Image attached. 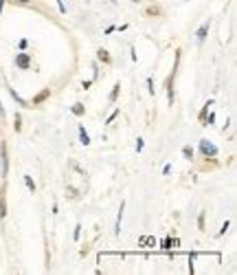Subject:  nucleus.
<instances>
[{"label":"nucleus","mask_w":237,"mask_h":275,"mask_svg":"<svg viewBox=\"0 0 237 275\" xmlns=\"http://www.w3.org/2000/svg\"><path fill=\"white\" fill-rule=\"evenodd\" d=\"M160 249H172V236H167V238L160 242Z\"/></svg>","instance_id":"nucleus-25"},{"label":"nucleus","mask_w":237,"mask_h":275,"mask_svg":"<svg viewBox=\"0 0 237 275\" xmlns=\"http://www.w3.org/2000/svg\"><path fill=\"white\" fill-rule=\"evenodd\" d=\"M229 227H231V220L229 218H226L224 222H222V227H220V231H217V238H222V236L226 234V231H229Z\"/></svg>","instance_id":"nucleus-20"},{"label":"nucleus","mask_w":237,"mask_h":275,"mask_svg":"<svg viewBox=\"0 0 237 275\" xmlns=\"http://www.w3.org/2000/svg\"><path fill=\"white\" fill-rule=\"evenodd\" d=\"M148 93L151 95V97L156 95V91H154V79H151V77H148Z\"/></svg>","instance_id":"nucleus-26"},{"label":"nucleus","mask_w":237,"mask_h":275,"mask_svg":"<svg viewBox=\"0 0 237 275\" xmlns=\"http://www.w3.org/2000/svg\"><path fill=\"white\" fill-rule=\"evenodd\" d=\"M77 135H79V143H82L84 148H88V145H90V135L86 132V128L79 126V128H77Z\"/></svg>","instance_id":"nucleus-11"},{"label":"nucleus","mask_w":237,"mask_h":275,"mask_svg":"<svg viewBox=\"0 0 237 275\" xmlns=\"http://www.w3.org/2000/svg\"><path fill=\"white\" fill-rule=\"evenodd\" d=\"M58 2V7H59V13H66V4H64V0H55Z\"/></svg>","instance_id":"nucleus-33"},{"label":"nucleus","mask_w":237,"mask_h":275,"mask_svg":"<svg viewBox=\"0 0 237 275\" xmlns=\"http://www.w3.org/2000/svg\"><path fill=\"white\" fill-rule=\"evenodd\" d=\"M49 97H51V88H42V91L29 102V106H42V103H44Z\"/></svg>","instance_id":"nucleus-6"},{"label":"nucleus","mask_w":237,"mask_h":275,"mask_svg":"<svg viewBox=\"0 0 237 275\" xmlns=\"http://www.w3.org/2000/svg\"><path fill=\"white\" fill-rule=\"evenodd\" d=\"M118 115H121V108H117V110H112V112H110V117H108V119H106V126H110V123L115 121Z\"/></svg>","instance_id":"nucleus-21"},{"label":"nucleus","mask_w":237,"mask_h":275,"mask_svg":"<svg viewBox=\"0 0 237 275\" xmlns=\"http://www.w3.org/2000/svg\"><path fill=\"white\" fill-rule=\"evenodd\" d=\"M79 238H82V225H79V222H77V225H75V231H73V240H75V242H77Z\"/></svg>","instance_id":"nucleus-23"},{"label":"nucleus","mask_w":237,"mask_h":275,"mask_svg":"<svg viewBox=\"0 0 237 275\" xmlns=\"http://www.w3.org/2000/svg\"><path fill=\"white\" fill-rule=\"evenodd\" d=\"M29 44H31V42L27 40V37H22V40H18V51H27V49H29Z\"/></svg>","instance_id":"nucleus-22"},{"label":"nucleus","mask_w":237,"mask_h":275,"mask_svg":"<svg viewBox=\"0 0 237 275\" xmlns=\"http://www.w3.org/2000/svg\"><path fill=\"white\" fill-rule=\"evenodd\" d=\"M7 218V185L0 187V220Z\"/></svg>","instance_id":"nucleus-8"},{"label":"nucleus","mask_w":237,"mask_h":275,"mask_svg":"<svg viewBox=\"0 0 237 275\" xmlns=\"http://www.w3.org/2000/svg\"><path fill=\"white\" fill-rule=\"evenodd\" d=\"M2 9H4V0H0V13H2Z\"/></svg>","instance_id":"nucleus-36"},{"label":"nucleus","mask_w":237,"mask_h":275,"mask_svg":"<svg viewBox=\"0 0 237 275\" xmlns=\"http://www.w3.org/2000/svg\"><path fill=\"white\" fill-rule=\"evenodd\" d=\"M198 152H200L205 159H215L217 156V148L213 141L208 139H200V143H198Z\"/></svg>","instance_id":"nucleus-4"},{"label":"nucleus","mask_w":237,"mask_h":275,"mask_svg":"<svg viewBox=\"0 0 237 275\" xmlns=\"http://www.w3.org/2000/svg\"><path fill=\"white\" fill-rule=\"evenodd\" d=\"M196 255L198 253H189V258H187V267H189V273H196V264H193V260H196Z\"/></svg>","instance_id":"nucleus-19"},{"label":"nucleus","mask_w":237,"mask_h":275,"mask_svg":"<svg viewBox=\"0 0 237 275\" xmlns=\"http://www.w3.org/2000/svg\"><path fill=\"white\" fill-rule=\"evenodd\" d=\"M130 2H134V4H139V2H143V0H130Z\"/></svg>","instance_id":"nucleus-37"},{"label":"nucleus","mask_w":237,"mask_h":275,"mask_svg":"<svg viewBox=\"0 0 237 275\" xmlns=\"http://www.w3.org/2000/svg\"><path fill=\"white\" fill-rule=\"evenodd\" d=\"M208 31H211V20L202 22V25H200V29L196 31V42H198V44H205V40H207Z\"/></svg>","instance_id":"nucleus-5"},{"label":"nucleus","mask_w":237,"mask_h":275,"mask_svg":"<svg viewBox=\"0 0 237 275\" xmlns=\"http://www.w3.org/2000/svg\"><path fill=\"white\" fill-rule=\"evenodd\" d=\"M207 229V211H200L198 216V231H205Z\"/></svg>","instance_id":"nucleus-16"},{"label":"nucleus","mask_w":237,"mask_h":275,"mask_svg":"<svg viewBox=\"0 0 237 275\" xmlns=\"http://www.w3.org/2000/svg\"><path fill=\"white\" fill-rule=\"evenodd\" d=\"M172 174V163H165V168H163V176H169Z\"/></svg>","instance_id":"nucleus-28"},{"label":"nucleus","mask_w":237,"mask_h":275,"mask_svg":"<svg viewBox=\"0 0 237 275\" xmlns=\"http://www.w3.org/2000/svg\"><path fill=\"white\" fill-rule=\"evenodd\" d=\"M97 60H99V62H103V64H112V55H110V51L103 49V46H99V49H97Z\"/></svg>","instance_id":"nucleus-9"},{"label":"nucleus","mask_w":237,"mask_h":275,"mask_svg":"<svg viewBox=\"0 0 237 275\" xmlns=\"http://www.w3.org/2000/svg\"><path fill=\"white\" fill-rule=\"evenodd\" d=\"M0 176H2V181H7V176H9V145H7V141H0Z\"/></svg>","instance_id":"nucleus-2"},{"label":"nucleus","mask_w":237,"mask_h":275,"mask_svg":"<svg viewBox=\"0 0 237 275\" xmlns=\"http://www.w3.org/2000/svg\"><path fill=\"white\" fill-rule=\"evenodd\" d=\"M0 117H4V108H2V102H0Z\"/></svg>","instance_id":"nucleus-35"},{"label":"nucleus","mask_w":237,"mask_h":275,"mask_svg":"<svg viewBox=\"0 0 237 275\" xmlns=\"http://www.w3.org/2000/svg\"><path fill=\"white\" fill-rule=\"evenodd\" d=\"M25 185H27V189H29V192L35 194L37 185H35V181H33V176H31V174H25Z\"/></svg>","instance_id":"nucleus-15"},{"label":"nucleus","mask_w":237,"mask_h":275,"mask_svg":"<svg viewBox=\"0 0 237 275\" xmlns=\"http://www.w3.org/2000/svg\"><path fill=\"white\" fill-rule=\"evenodd\" d=\"M115 31H117V25H110V27H106V29H103L106 35H110V33H115Z\"/></svg>","instance_id":"nucleus-31"},{"label":"nucleus","mask_w":237,"mask_h":275,"mask_svg":"<svg viewBox=\"0 0 237 275\" xmlns=\"http://www.w3.org/2000/svg\"><path fill=\"white\" fill-rule=\"evenodd\" d=\"M123 211H125V201H121V207L117 211V225H115V236L121 234V222H123Z\"/></svg>","instance_id":"nucleus-10"},{"label":"nucleus","mask_w":237,"mask_h":275,"mask_svg":"<svg viewBox=\"0 0 237 275\" xmlns=\"http://www.w3.org/2000/svg\"><path fill=\"white\" fill-rule=\"evenodd\" d=\"M215 123V112H211V115H207V126H213Z\"/></svg>","instance_id":"nucleus-29"},{"label":"nucleus","mask_w":237,"mask_h":275,"mask_svg":"<svg viewBox=\"0 0 237 275\" xmlns=\"http://www.w3.org/2000/svg\"><path fill=\"white\" fill-rule=\"evenodd\" d=\"M13 66H16L18 70H29L33 66V58L27 51H18L16 53V60H13Z\"/></svg>","instance_id":"nucleus-3"},{"label":"nucleus","mask_w":237,"mask_h":275,"mask_svg":"<svg viewBox=\"0 0 237 275\" xmlns=\"http://www.w3.org/2000/svg\"><path fill=\"white\" fill-rule=\"evenodd\" d=\"M145 13H148V16H160V9H154V7H151V9H148Z\"/></svg>","instance_id":"nucleus-32"},{"label":"nucleus","mask_w":237,"mask_h":275,"mask_svg":"<svg viewBox=\"0 0 237 275\" xmlns=\"http://www.w3.org/2000/svg\"><path fill=\"white\" fill-rule=\"evenodd\" d=\"M118 93H121V82H117L115 86H112L110 95H108V102H110V103H115L117 99H118Z\"/></svg>","instance_id":"nucleus-13"},{"label":"nucleus","mask_w":237,"mask_h":275,"mask_svg":"<svg viewBox=\"0 0 237 275\" xmlns=\"http://www.w3.org/2000/svg\"><path fill=\"white\" fill-rule=\"evenodd\" d=\"M7 93H9V97H11V102H13V103H18L20 108H27V106H29V102H27L25 97H20V95H18L16 91H13V88H11V84H7Z\"/></svg>","instance_id":"nucleus-7"},{"label":"nucleus","mask_w":237,"mask_h":275,"mask_svg":"<svg viewBox=\"0 0 237 275\" xmlns=\"http://www.w3.org/2000/svg\"><path fill=\"white\" fill-rule=\"evenodd\" d=\"M13 4H18V7H27V4H31V0H11Z\"/></svg>","instance_id":"nucleus-27"},{"label":"nucleus","mask_w":237,"mask_h":275,"mask_svg":"<svg viewBox=\"0 0 237 275\" xmlns=\"http://www.w3.org/2000/svg\"><path fill=\"white\" fill-rule=\"evenodd\" d=\"M182 156L187 161H193V156H196V150H193L191 145H184V148H182Z\"/></svg>","instance_id":"nucleus-18"},{"label":"nucleus","mask_w":237,"mask_h":275,"mask_svg":"<svg viewBox=\"0 0 237 275\" xmlns=\"http://www.w3.org/2000/svg\"><path fill=\"white\" fill-rule=\"evenodd\" d=\"M82 86H84V91H88V88H90V86H92V79H86V82H84V84H82Z\"/></svg>","instance_id":"nucleus-34"},{"label":"nucleus","mask_w":237,"mask_h":275,"mask_svg":"<svg viewBox=\"0 0 237 275\" xmlns=\"http://www.w3.org/2000/svg\"><path fill=\"white\" fill-rule=\"evenodd\" d=\"M66 196H68V198H70V201H77V198H79V196H82V192H79V189H75V187H73V185H70V183H68V187H66Z\"/></svg>","instance_id":"nucleus-14"},{"label":"nucleus","mask_w":237,"mask_h":275,"mask_svg":"<svg viewBox=\"0 0 237 275\" xmlns=\"http://www.w3.org/2000/svg\"><path fill=\"white\" fill-rule=\"evenodd\" d=\"M180 60H182V49H176V53H174V66H172V70H169L167 82H165V91H167V106L169 108H172L174 102H176V88H174V82H176Z\"/></svg>","instance_id":"nucleus-1"},{"label":"nucleus","mask_w":237,"mask_h":275,"mask_svg":"<svg viewBox=\"0 0 237 275\" xmlns=\"http://www.w3.org/2000/svg\"><path fill=\"white\" fill-rule=\"evenodd\" d=\"M13 130L22 132V112H16V117H13Z\"/></svg>","instance_id":"nucleus-17"},{"label":"nucleus","mask_w":237,"mask_h":275,"mask_svg":"<svg viewBox=\"0 0 237 275\" xmlns=\"http://www.w3.org/2000/svg\"><path fill=\"white\" fill-rule=\"evenodd\" d=\"M143 148H145V139L143 137H139V139H136V152H143Z\"/></svg>","instance_id":"nucleus-24"},{"label":"nucleus","mask_w":237,"mask_h":275,"mask_svg":"<svg viewBox=\"0 0 237 275\" xmlns=\"http://www.w3.org/2000/svg\"><path fill=\"white\" fill-rule=\"evenodd\" d=\"M70 112H73L75 117H84V115H86V103H82V102H75L73 106H70Z\"/></svg>","instance_id":"nucleus-12"},{"label":"nucleus","mask_w":237,"mask_h":275,"mask_svg":"<svg viewBox=\"0 0 237 275\" xmlns=\"http://www.w3.org/2000/svg\"><path fill=\"white\" fill-rule=\"evenodd\" d=\"M130 60H132V62H139V55H136V49H134V46L130 49Z\"/></svg>","instance_id":"nucleus-30"}]
</instances>
